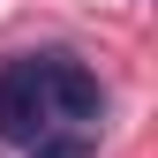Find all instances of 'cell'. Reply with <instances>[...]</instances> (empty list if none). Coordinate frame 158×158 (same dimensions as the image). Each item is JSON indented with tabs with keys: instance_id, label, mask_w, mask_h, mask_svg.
Instances as JSON below:
<instances>
[{
	"instance_id": "cell-1",
	"label": "cell",
	"mask_w": 158,
	"mask_h": 158,
	"mask_svg": "<svg viewBox=\"0 0 158 158\" xmlns=\"http://www.w3.org/2000/svg\"><path fill=\"white\" fill-rule=\"evenodd\" d=\"M106 83L75 53H15L0 60V143L38 151L53 135H98Z\"/></svg>"
},
{
	"instance_id": "cell-2",
	"label": "cell",
	"mask_w": 158,
	"mask_h": 158,
	"mask_svg": "<svg viewBox=\"0 0 158 158\" xmlns=\"http://www.w3.org/2000/svg\"><path fill=\"white\" fill-rule=\"evenodd\" d=\"M98 151V135H53V143H38L30 158H90Z\"/></svg>"
}]
</instances>
